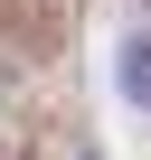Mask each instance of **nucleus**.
Masks as SVG:
<instances>
[{
    "mask_svg": "<svg viewBox=\"0 0 151 160\" xmlns=\"http://www.w3.org/2000/svg\"><path fill=\"white\" fill-rule=\"evenodd\" d=\"M123 85H132V94L151 104V38H132V66H123Z\"/></svg>",
    "mask_w": 151,
    "mask_h": 160,
    "instance_id": "f257e3e1",
    "label": "nucleus"
}]
</instances>
